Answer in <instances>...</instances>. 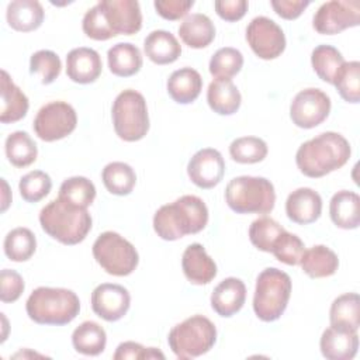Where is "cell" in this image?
Returning <instances> with one entry per match:
<instances>
[{"label":"cell","mask_w":360,"mask_h":360,"mask_svg":"<svg viewBox=\"0 0 360 360\" xmlns=\"http://www.w3.org/2000/svg\"><path fill=\"white\" fill-rule=\"evenodd\" d=\"M360 22V3L357 0H332L323 3L315 13L312 27L318 34L335 35Z\"/></svg>","instance_id":"8fae6325"},{"label":"cell","mask_w":360,"mask_h":360,"mask_svg":"<svg viewBox=\"0 0 360 360\" xmlns=\"http://www.w3.org/2000/svg\"><path fill=\"white\" fill-rule=\"evenodd\" d=\"M330 325L359 330L360 298L357 292H346L333 300L329 309Z\"/></svg>","instance_id":"d6a6232c"},{"label":"cell","mask_w":360,"mask_h":360,"mask_svg":"<svg viewBox=\"0 0 360 360\" xmlns=\"http://www.w3.org/2000/svg\"><path fill=\"white\" fill-rule=\"evenodd\" d=\"M45 11L37 0H14L8 3L6 18L8 25L18 32H31L44 22Z\"/></svg>","instance_id":"603a6c76"},{"label":"cell","mask_w":360,"mask_h":360,"mask_svg":"<svg viewBox=\"0 0 360 360\" xmlns=\"http://www.w3.org/2000/svg\"><path fill=\"white\" fill-rule=\"evenodd\" d=\"M217 342V328L204 315H193L174 325L167 336L172 352L179 359H194L208 353Z\"/></svg>","instance_id":"52a82bcc"},{"label":"cell","mask_w":360,"mask_h":360,"mask_svg":"<svg viewBox=\"0 0 360 360\" xmlns=\"http://www.w3.org/2000/svg\"><path fill=\"white\" fill-rule=\"evenodd\" d=\"M4 150L7 160L15 167H27L37 160L38 146L25 131L11 132L6 138Z\"/></svg>","instance_id":"1f68e13d"},{"label":"cell","mask_w":360,"mask_h":360,"mask_svg":"<svg viewBox=\"0 0 360 360\" xmlns=\"http://www.w3.org/2000/svg\"><path fill=\"white\" fill-rule=\"evenodd\" d=\"M110 72L118 77L136 75L142 68V53L138 46L129 42H118L107 52Z\"/></svg>","instance_id":"f546056e"},{"label":"cell","mask_w":360,"mask_h":360,"mask_svg":"<svg viewBox=\"0 0 360 360\" xmlns=\"http://www.w3.org/2000/svg\"><path fill=\"white\" fill-rule=\"evenodd\" d=\"M41 228L53 239L63 245H77L83 242L91 229V215L87 208L73 205L55 198L39 212Z\"/></svg>","instance_id":"3957f363"},{"label":"cell","mask_w":360,"mask_h":360,"mask_svg":"<svg viewBox=\"0 0 360 360\" xmlns=\"http://www.w3.org/2000/svg\"><path fill=\"white\" fill-rule=\"evenodd\" d=\"M330 98L321 89L308 87L295 94L290 105V118L298 128L311 129L322 124L330 112Z\"/></svg>","instance_id":"7c38bea8"},{"label":"cell","mask_w":360,"mask_h":360,"mask_svg":"<svg viewBox=\"0 0 360 360\" xmlns=\"http://www.w3.org/2000/svg\"><path fill=\"white\" fill-rule=\"evenodd\" d=\"M332 222L342 229H356L360 225V197L350 190L335 193L329 202Z\"/></svg>","instance_id":"7402d4cb"},{"label":"cell","mask_w":360,"mask_h":360,"mask_svg":"<svg viewBox=\"0 0 360 360\" xmlns=\"http://www.w3.org/2000/svg\"><path fill=\"white\" fill-rule=\"evenodd\" d=\"M62 70L60 58L49 49H41L31 55L30 73L39 75L42 84H51L55 82Z\"/></svg>","instance_id":"b9f144b4"},{"label":"cell","mask_w":360,"mask_h":360,"mask_svg":"<svg viewBox=\"0 0 360 360\" xmlns=\"http://www.w3.org/2000/svg\"><path fill=\"white\" fill-rule=\"evenodd\" d=\"M300 264L308 277L325 278L336 273L339 267V259L330 248L325 245H315L304 252Z\"/></svg>","instance_id":"83f0119b"},{"label":"cell","mask_w":360,"mask_h":360,"mask_svg":"<svg viewBox=\"0 0 360 360\" xmlns=\"http://www.w3.org/2000/svg\"><path fill=\"white\" fill-rule=\"evenodd\" d=\"M322 212V198L321 195L309 188L300 187L288 194L285 201V214L290 221L308 225L315 222Z\"/></svg>","instance_id":"d6986e66"},{"label":"cell","mask_w":360,"mask_h":360,"mask_svg":"<svg viewBox=\"0 0 360 360\" xmlns=\"http://www.w3.org/2000/svg\"><path fill=\"white\" fill-rule=\"evenodd\" d=\"M25 311L31 321L39 325H68L80 312V300L68 288L38 287L27 302Z\"/></svg>","instance_id":"277c9868"},{"label":"cell","mask_w":360,"mask_h":360,"mask_svg":"<svg viewBox=\"0 0 360 360\" xmlns=\"http://www.w3.org/2000/svg\"><path fill=\"white\" fill-rule=\"evenodd\" d=\"M101 180L111 194L128 195L136 184V174L128 163L111 162L104 166Z\"/></svg>","instance_id":"836d02e7"},{"label":"cell","mask_w":360,"mask_h":360,"mask_svg":"<svg viewBox=\"0 0 360 360\" xmlns=\"http://www.w3.org/2000/svg\"><path fill=\"white\" fill-rule=\"evenodd\" d=\"M273 10L277 15L284 20H295L298 18L304 10L311 4L309 1L304 0H271L270 1Z\"/></svg>","instance_id":"f907efd6"},{"label":"cell","mask_w":360,"mask_h":360,"mask_svg":"<svg viewBox=\"0 0 360 360\" xmlns=\"http://www.w3.org/2000/svg\"><path fill=\"white\" fill-rule=\"evenodd\" d=\"M166 87L173 101L179 104H190L200 96L202 79L195 69L181 68L169 76Z\"/></svg>","instance_id":"d4e9b609"},{"label":"cell","mask_w":360,"mask_h":360,"mask_svg":"<svg viewBox=\"0 0 360 360\" xmlns=\"http://www.w3.org/2000/svg\"><path fill=\"white\" fill-rule=\"evenodd\" d=\"M103 70L101 58L97 51L86 46L72 49L66 56V75L79 84L96 82Z\"/></svg>","instance_id":"ac0fdd59"},{"label":"cell","mask_w":360,"mask_h":360,"mask_svg":"<svg viewBox=\"0 0 360 360\" xmlns=\"http://www.w3.org/2000/svg\"><path fill=\"white\" fill-rule=\"evenodd\" d=\"M115 360L127 359H165V354L155 347H143L136 342H122L118 345L114 356Z\"/></svg>","instance_id":"7dc6e473"},{"label":"cell","mask_w":360,"mask_h":360,"mask_svg":"<svg viewBox=\"0 0 360 360\" xmlns=\"http://www.w3.org/2000/svg\"><path fill=\"white\" fill-rule=\"evenodd\" d=\"M82 28H83V32L94 41H107V39L115 37L112 34V31L110 30L107 21H105V17L98 4L93 6L91 8H89L86 11V14L83 17Z\"/></svg>","instance_id":"f6af8a7d"},{"label":"cell","mask_w":360,"mask_h":360,"mask_svg":"<svg viewBox=\"0 0 360 360\" xmlns=\"http://www.w3.org/2000/svg\"><path fill=\"white\" fill-rule=\"evenodd\" d=\"M131 305L128 290L120 284L103 283L91 292V308L97 316L107 322H115L127 315Z\"/></svg>","instance_id":"5bb4252c"},{"label":"cell","mask_w":360,"mask_h":360,"mask_svg":"<svg viewBox=\"0 0 360 360\" xmlns=\"http://www.w3.org/2000/svg\"><path fill=\"white\" fill-rule=\"evenodd\" d=\"M225 201L236 214H267L276 204L274 186L266 177H233L226 184Z\"/></svg>","instance_id":"5b68a950"},{"label":"cell","mask_w":360,"mask_h":360,"mask_svg":"<svg viewBox=\"0 0 360 360\" xmlns=\"http://www.w3.org/2000/svg\"><path fill=\"white\" fill-rule=\"evenodd\" d=\"M350 155L349 141L338 132L326 131L298 148L295 163L304 176L318 179L345 166Z\"/></svg>","instance_id":"6da1fadb"},{"label":"cell","mask_w":360,"mask_h":360,"mask_svg":"<svg viewBox=\"0 0 360 360\" xmlns=\"http://www.w3.org/2000/svg\"><path fill=\"white\" fill-rule=\"evenodd\" d=\"M93 256L105 273L117 277L129 276L139 263L135 246L112 231L98 235L93 243Z\"/></svg>","instance_id":"9c48e42d"},{"label":"cell","mask_w":360,"mask_h":360,"mask_svg":"<svg viewBox=\"0 0 360 360\" xmlns=\"http://www.w3.org/2000/svg\"><path fill=\"white\" fill-rule=\"evenodd\" d=\"M72 345L80 354L98 356L107 345L105 330L94 321H84L73 330Z\"/></svg>","instance_id":"4dcf8cb0"},{"label":"cell","mask_w":360,"mask_h":360,"mask_svg":"<svg viewBox=\"0 0 360 360\" xmlns=\"http://www.w3.org/2000/svg\"><path fill=\"white\" fill-rule=\"evenodd\" d=\"M181 269L186 278L195 285L208 284L217 276V264L201 243H191L186 248L181 257Z\"/></svg>","instance_id":"ffe728a7"},{"label":"cell","mask_w":360,"mask_h":360,"mask_svg":"<svg viewBox=\"0 0 360 360\" xmlns=\"http://www.w3.org/2000/svg\"><path fill=\"white\" fill-rule=\"evenodd\" d=\"M52 188V180L42 170H32L20 179L18 190L27 202H38L45 198Z\"/></svg>","instance_id":"7bdbcfd3"},{"label":"cell","mask_w":360,"mask_h":360,"mask_svg":"<svg viewBox=\"0 0 360 360\" xmlns=\"http://www.w3.org/2000/svg\"><path fill=\"white\" fill-rule=\"evenodd\" d=\"M319 347L328 360H352L359 349L357 330L330 325L323 330Z\"/></svg>","instance_id":"e0dca14e"},{"label":"cell","mask_w":360,"mask_h":360,"mask_svg":"<svg viewBox=\"0 0 360 360\" xmlns=\"http://www.w3.org/2000/svg\"><path fill=\"white\" fill-rule=\"evenodd\" d=\"M246 301V287L242 280L228 277L222 280L211 294L212 309L224 318L239 312Z\"/></svg>","instance_id":"44dd1931"},{"label":"cell","mask_w":360,"mask_h":360,"mask_svg":"<svg viewBox=\"0 0 360 360\" xmlns=\"http://www.w3.org/2000/svg\"><path fill=\"white\" fill-rule=\"evenodd\" d=\"M243 66V55L232 46L218 49L210 60V73L215 79H231L240 72Z\"/></svg>","instance_id":"ab89813d"},{"label":"cell","mask_w":360,"mask_h":360,"mask_svg":"<svg viewBox=\"0 0 360 360\" xmlns=\"http://www.w3.org/2000/svg\"><path fill=\"white\" fill-rule=\"evenodd\" d=\"M304 252H305L304 242L297 235L290 233L285 229L278 235L271 249V253L274 255V257L278 262L285 263L288 266L300 264V260Z\"/></svg>","instance_id":"ee69618b"},{"label":"cell","mask_w":360,"mask_h":360,"mask_svg":"<svg viewBox=\"0 0 360 360\" xmlns=\"http://www.w3.org/2000/svg\"><path fill=\"white\" fill-rule=\"evenodd\" d=\"M58 197L73 205L87 208L96 198V187L87 177L73 176L63 180Z\"/></svg>","instance_id":"8d00e7d4"},{"label":"cell","mask_w":360,"mask_h":360,"mask_svg":"<svg viewBox=\"0 0 360 360\" xmlns=\"http://www.w3.org/2000/svg\"><path fill=\"white\" fill-rule=\"evenodd\" d=\"M345 63V59L342 53L332 45H318L312 53H311V65L316 76L326 82L333 84V80Z\"/></svg>","instance_id":"d590c367"},{"label":"cell","mask_w":360,"mask_h":360,"mask_svg":"<svg viewBox=\"0 0 360 360\" xmlns=\"http://www.w3.org/2000/svg\"><path fill=\"white\" fill-rule=\"evenodd\" d=\"M25 284L20 273L10 269H3L0 273V300L1 302H14L24 292Z\"/></svg>","instance_id":"bcb514c9"},{"label":"cell","mask_w":360,"mask_h":360,"mask_svg":"<svg viewBox=\"0 0 360 360\" xmlns=\"http://www.w3.org/2000/svg\"><path fill=\"white\" fill-rule=\"evenodd\" d=\"M214 7L222 20L233 22L243 18L249 4L246 0H217Z\"/></svg>","instance_id":"681fc988"},{"label":"cell","mask_w":360,"mask_h":360,"mask_svg":"<svg viewBox=\"0 0 360 360\" xmlns=\"http://www.w3.org/2000/svg\"><path fill=\"white\" fill-rule=\"evenodd\" d=\"M77 125L75 108L66 101H51L34 118V131L41 141L53 142L70 135Z\"/></svg>","instance_id":"30bf717a"},{"label":"cell","mask_w":360,"mask_h":360,"mask_svg":"<svg viewBox=\"0 0 360 360\" xmlns=\"http://www.w3.org/2000/svg\"><path fill=\"white\" fill-rule=\"evenodd\" d=\"M156 13L169 21L183 18L194 6L193 0H156L153 3Z\"/></svg>","instance_id":"c3c4849f"},{"label":"cell","mask_w":360,"mask_h":360,"mask_svg":"<svg viewBox=\"0 0 360 360\" xmlns=\"http://www.w3.org/2000/svg\"><path fill=\"white\" fill-rule=\"evenodd\" d=\"M1 186H3V198H1V212H4L10 202H11V193L8 191V184L4 179H1Z\"/></svg>","instance_id":"816d5d0a"},{"label":"cell","mask_w":360,"mask_h":360,"mask_svg":"<svg viewBox=\"0 0 360 360\" xmlns=\"http://www.w3.org/2000/svg\"><path fill=\"white\" fill-rule=\"evenodd\" d=\"M208 222V208L197 195H181L162 205L153 215V229L163 240H177L201 232Z\"/></svg>","instance_id":"7a4b0ae2"},{"label":"cell","mask_w":360,"mask_h":360,"mask_svg":"<svg viewBox=\"0 0 360 360\" xmlns=\"http://www.w3.org/2000/svg\"><path fill=\"white\" fill-rule=\"evenodd\" d=\"M246 41L253 53L264 60L278 58L285 49L281 27L269 17H255L246 27Z\"/></svg>","instance_id":"4fadbf2b"},{"label":"cell","mask_w":360,"mask_h":360,"mask_svg":"<svg viewBox=\"0 0 360 360\" xmlns=\"http://www.w3.org/2000/svg\"><path fill=\"white\" fill-rule=\"evenodd\" d=\"M292 284L290 276L276 267L264 269L256 280L253 311L263 322L277 321L285 311Z\"/></svg>","instance_id":"8992f818"},{"label":"cell","mask_w":360,"mask_h":360,"mask_svg":"<svg viewBox=\"0 0 360 360\" xmlns=\"http://www.w3.org/2000/svg\"><path fill=\"white\" fill-rule=\"evenodd\" d=\"M30 108L28 97L15 86L10 75L1 70V112L0 121L3 124H13L22 120Z\"/></svg>","instance_id":"cb8c5ba5"},{"label":"cell","mask_w":360,"mask_h":360,"mask_svg":"<svg viewBox=\"0 0 360 360\" xmlns=\"http://www.w3.org/2000/svg\"><path fill=\"white\" fill-rule=\"evenodd\" d=\"M267 143L257 136H240L229 145L231 158L242 165L259 163L267 156Z\"/></svg>","instance_id":"74e56055"},{"label":"cell","mask_w":360,"mask_h":360,"mask_svg":"<svg viewBox=\"0 0 360 360\" xmlns=\"http://www.w3.org/2000/svg\"><path fill=\"white\" fill-rule=\"evenodd\" d=\"M284 228L270 217L255 219L249 228V239L255 248L262 252L271 253L273 245Z\"/></svg>","instance_id":"60d3db41"},{"label":"cell","mask_w":360,"mask_h":360,"mask_svg":"<svg viewBox=\"0 0 360 360\" xmlns=\"http://www.w3.org/2000/svg\"><path fill=\"white\" fill-rule=\"evenodd\" d=\"M190 180L200 188L208 190L221 183L225 174V160L214 148L200 149L187 165Z\"/></svg>","instance_id":"2e32d148"},{"label":"cell","mask_w":360,"mask_h":360,"mask_svg":"<svg viewBox=\"0 0 360 360\" xmlns=\"http://www.w3.org/2000/svg\"><path fill=\"white\" fill-rule=\"evenodd\" d=\"M97 4L115 37L132 35L142 28V14L136 0H101Z\"/></svg>","instance_id":"9a60e30c"},{"label":"cell","mask_w":360,"mask_h":360,"mask_svg":"<svg viewBox=\"0 0 360 360\" xmlns=\"http://www.w3.org/2000/svg\"><path fill=\"white\" fill-rule=\"evenodd\" d=\"M145 55L156 65H169L179 59L181 46L177 38L165 30H155L143 41Z\"/></svg>","instance_id":"484cf974"},{"label":"cell","mask_w":360,"mask_h":360,"mask_svg":"<svg viewBox=\"0 0 360 360\" xmlns=\"http://www.w3.org/2000/svg\"><path fill=\"white\" fill-rule=\"evenodd\" d=\"M210 108L219 115L235 114L242 103V96L231 79H215L207 90Z\"/></svg>","instance_id":"4316f807"},{"label":"cell","mask_w":360,"mask_h":360,"mask_svg":"<svg viewBox=\"0 0 360 360\" xmlns=\"http://www.w3.org/2000/svg\"><path fill=\"white\" fill-rule=\"evenodd\" d=\"M181 41L194 49L208 46L215 38V27L211 18L201 13L187 15L179 27Z\"/></svg>","instance_id":"f1b7e54d"},{"label":"cell","mask_w":360,"mask_h":360,"mask_svg":"<svg viewBox=\"0 0 360 360\" xmlns=\"http://www.w3.org/2000/svg\"><path fill=\"white\" fill-rule=\"evenodd\" d=\"M333 86L345 101L357 104L360 101V63L357 60L345 62L333 80Z\"/></svg>","instance_id":"f35d334b"},{"label":"cell","mask_w":360,"mask_h":360,"mask_svg":"<svg viewBox=\"0 0 360 360\" xmlns=\"http://www.w3.org/2000/svg\"><path fill=\"white\" fill-rule=\"evenodd\" d=\"M114 131L125 142L141 141L149 131V115L145 97L132 89L121 91L111 108Z\"/></svg>","instance_id":"ba28073f"},{"label":"cell","mask_w":360,"mask_h":360,"mask_svg":"<svg viewBox=\"0 0 360 360\" xmlns=\"http://www.w3.org/2000/svg\"><path fill=\"white\" fill-rule=\"evenodd\" d=\"M4 253L11 262H27L37 249V238L28 228L18 226L11 229L4 238Z\"/></svg>","instance_id":"e575fe53"}]
</instances>
